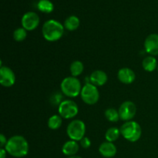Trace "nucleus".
Here are the masks:
<instances>
[{
  "instance_id": "obj_1",
  "label": "nucleus",
  "mask_w": 158,
  "mask_h": 158,
  "mask_svg": "<svg viewBox=\"0 0 158 158\" xmlns=\"http://www.w3.org/2000/svg\"><path fill=\"white\" fill-rule=\"evenodd\" d=\"M5 149L14 157H23L29 152V143L24 137L15 135L8 140Z\"/></svg>"
},
{
  "instance_id": "obj_2",
  "label": "nucleus",
  "mask_w": 158,
  "mask_h": 158,
  "mask_svg": "<svg viewBox=\"0 0 158 158\" xmlns=\"http://www.w3.org/2000/svg\"><path fill=\"white\" fill-rule=\"evenodd\" d=\"M42 32L45 40L49 42H56L63 36L64 27L60 22L49 19L43 24Z\"/></svg>"
},
{
  "instance_id": "obj_3",
  "label": "nucleus",
  "mask_w": 158,
  "mask_h": 158,
  "mask_svg": "<svg viewBox=\"0 0 158 158\" xmlns=\"http://www.w3.org/2000/svg\"><path fill=\"white\" fill-rule=\"evenodd\" d=\"M120 134L130 142H136L140 138L142 129L140 125L135 121H127L120 128Z\"/></svg>"
},
{
  "instance_id": "obj_4",
  "label": "nucleus",
  "mask_w": 158,
  "mask_h": 158,
  "mask_svg": "<svg viewBox=\"0 0 158 158\" xmlns=\"http://www.w3.org/2000/svg\"><path fill=\"white\" fill-rule=\"evenodd\" d=\"M60 88L63 94L68 97H77L82 90L81 83L77 77H68L63 79Z\"/></svg>"
},
{
  "instance_id": "obj_5",
  "label": "nucleus",
  "mask_w": 158,
  "mask_h": 158,
  "mask_svg": "<svg viewBox=\"0 0 158 158\" xmlns=\"http://www.w3.org/2000/svg\"><path fill=\"white\" fill-rule=\"evenodd\" d=\"M67 135L71 140L80 141L86 134V125L80 120H74L69 123L66 128Z\"/></svg>"
},
{
  "instance_id": "obj_6",
  "label": "nucleus",
  "mask_w": 158,
  "mask_h": 158,
  "mask_svg": "<svg viewBox=\"0 0 158 158\" xmlns=\"http://www.w3.org/2000/svg\"><path fill=\"white\" fill-rule=\"evenodd\" d=\"M80 96L83 101L88 105L96 104L100 99V93L97 86L90 83H86L82 87Z\"/></svg>"
},
{
  "instance_id": "obj_7",
  "label": "nucleus",
  "mask_w": 158,
  "mask_h": 158,
  "mask_svg": "<svg viewBox=\"0 0 158 158\" xmlns=\"http://www.w3.org/2000/svg\"><path fill=\"white\" fill-rule=\"evenodd\" d=\"M59 114L64 119H72L78 114L79 108L73 100H66L59 105Z\"/></svg>"
},
{
  "instance_id": "obj_8",
  "label": "nucleus",
  "mask_w": 158,
  "mask_h": 158,
  "mask_svg": "<svg viewBox=\"0 0 158 158\" xmlns=\"http://www.w3.org/2000/svg\"><path fill=\"white\" fill-rule=\"evenodd\" d=\"M120 119L124 121H131L136 115L137 106L132 101H125L120 105L118 110Z\"/></svg>"
},
{
  "instance_id": "obj_9",
  "label": "nucleus",
  "mask_w": 158,
  "mask_h": 158,
  "mask_svg": "<svg viewBox=\"0 0 158 158\" xmlns=\"http://www.w3.org/2000/svg\"><path fill=\"white\" fill-rule=\"evenodd\" d=\"M22 26L26 31H32L40 24L39 15L34 12H28L22 18Z\"/></svg>"
},
{
  "instance_id": "obj_10",
  "label": "nucleus",
  "mask_w": 158,
  "mask_h": 158,
  "mask_svg": "<svg viewBox=\"0 0 158 158\" xmlns=\"http://www.w3.org/2000/svg\"><path fill=\"white\" fill-rule=\"evenodd\" d=\"M15 83V75L8 66H1L0 68V83L5 87H11Z\"/></svg>"
},
{
  "instance_id": "obj_11",
  "label": "nucleus",
  "mask_w": 158,
  "mask_h": 158,
  "mask_svg": "<svg viewBox=\"0 0 158 158\" xmlns=\"http://www.w3.org/2000/svg\"><path fill=\"white\" fill-rule=\"evenodd\" d=\"M144 48L151 56H158V34L152 33L147 37L144 41Z\"/></svg>"
},
{
  "instance_id": "obj_12",
  "label": "nucleus",
  "mask_w": 158,
  "mask_h": 158,
  "mask_svg": "<svg viewBox=\"0 0 158 158\" xmlns=\"http://www.w3.org/2000/svg\"><path fill=\"white\" fill-rule=\"evenodd\" d=\"M117 77L121 83H124V84H131L135 80L136 75L135 73L131 69L127 67H123L118 71Z\"/></svg>"
},
{
  "instance_id": "obj_13",
  "label": "nucleus",
  "mask_w": 158,
  "mask_h": 158,
  "mask_svg": "<svg viewBox=\"0 0 158 158\" xmlns=\"http://www.w3.org/2000/svg\"><path fill=\"white\" fill-rule=\"evenodd\" d=\"M117 148L114 143L109 141H105L100 144L99 148V152L103 157L110 158L114 157L117 154Z\"/></svg>"
},
{
  "instance_id": "obj_14",
  "label": "nucleus",
  "mask_w": 158,
  "mask_h": 158,
  "mask_svg": "<svg viewBox=\"0 0 158 158\" xmlns=\"http://www.w3.org/2000/svg\"><path fill=\"white\" fill-rule=\"evenodd\" d=\"M108 80L107 75L103 70H95L89 77L90 83L96 86H102L106 83Z\"/></svg>"
},
{
  "instance_id": "obj_15",
  "label": "nucleus",
  "mask_w": 158,
  "mask_h": 158,
  "mask_svg": "<svg viewBox=\"0 0 158 158\" xmlns=\"http://www.w3.org/2000/svg\"><path fill=\"white\" fill-rule=\"evenodd\" d=\"M79 146L78 143L75 140H68L66 143L63 144V148H62V151L65 155L68 156V157H71V156L76 155L79 151Z\"/></svg>"
},
{
  "instance_id": "obj_16",
  "label": "nucleus",
  "mask_w": 158,
  "mask_h": 158,
  "mask_svg": "<svg viewBox=\"0 0 158 158\" xmlns=\"http://www.w3.org/2000/svg\"><path fill=\"white\" fill-rule=\"evenodd\" d=\"M157 60L153 56H148L145 57L142 62V66H143V69L148 72L154 71L156 69H157Z\"/></svg>"
},
{
  "instance_id": "obj_17",
  "label": "nucleus",
  "mask_w": 158,
  "mask_h": 158,
  "mask_svg": "<svg viewBox=\"0 0 158 158\" xmlns=\"http://www.w3.org/2000/svg\"><path fill=\"white\" fill-rule=\"evenodd\" d=\"M80 19L76 15H70L64 22L65 28L69 31H74L77 29L80 26Z\"/></svg>"
},
{
  "instance_id": "obj_18",
  "label": "nucleus",
  "mask_w": 158,
  "mask_h": 158,
  "mask_svg": "<svg viewBox=\"0 0 158 158\" xmlns=\"http://www.w3.org/2000/svg\"><path fill=\"white\" fill-rule=\"evenodd\" d=\"M63 117L60 115H52L48 120V127L51 130H58L63 123Z\"/></svg>"
},
{
  "instance_id": "obj_19",
  "label": "nucleus",
  "mask_w": 158,
  "mask_h": 158,
  "mask_svg": "<svg viewBox=\"0 0 158 158\" xmlns=\"http://www.w3.org/2000/svg\"><path fill=\"white\" fill-rule=\"evenodd\" d=\"M84 69V66L83 63L79 60L73 61L70 65V73L72 74V77H77L78 76L81 75Z\"/></svg>"
},
{
  "instance_id": "obj_20",
  "label": "nucleus",
  "mask_w": 158,
  "mask_h": 158,
  "mask_svg": "<svg viewBox=\"0 0 158 158\" xmlns=\"http://www.w3.org/2000/svg\"><path fill=\"white\" fill-rule=\"evenodd\" d=\"M37 8L41 12L45 13H50L53 11L54 6L49 0H40L37 4Z\"/></svg>"
},
{
  "instance_id": "obj_21",
  "label": "nucleus",
  "mask_w": 158,
  "mask_h": 158,
  "mask_svg": "<svg viewBox=\"0 0 158 158\" xmlns=\"http://www.w3.org/2000/svg\"><path fill=\"white\" fill-rule=\"evenodd\" d=\"M120 131L117 127H110L106 131L105 134V138L106 141L114 142L119 138L120 135Z\"/></svg>"
},
{
  "instance_id": "obj_22",
  "label": "nucleus",
  "mask_w": 158,
  "mask_h": 158,
  "mask_svg": "<svg viewBox=\"0 0 158 158\" xmlns=\"http://www.w3.org/2000/svg\"><path fill=\"white\" fill-rule=\"evenodd\" d=\"M105 117L109 120L110 122L115 123L120 120V115H119L118 110L114 108H108L105 111Z\"/></svg>"
},
{
  "instance_id": "obj_23",
  "label": "nucleus",
  "mask_w": 158,
  "mask_h": 158,
  "mask_svg": "<svg viewBox=\"0 0 158 158\" xmlns=\"http://www.w3.org/2000/svg\"><path fill=\"white\" fill-rule=\"evenodd\" d=\"M27 32L24 28H18L13 32V38L16 42H22L26 38Z\"/></svg>"
},
{
  "instance_id": "obj_24",
  "label": "nucleus",
  "mask_w": 158,
  "mask_h": 158,
  "mask_svg": "<svg viewBox=\"0 0 158 158\" xmlns=\"http://www.w3.org/2000/svg\"><path fill=\"white\" fill-rule=\"evenodd\" d=\"M80 146L84 149H87L91 146V141L88 137H84L80 140Z\"/></svg>"
},
{
  "instance_id": "obj_25",
  "label": "nucleus",
  "mask_w": 158,
  "mask_h": 158,
  "mask_svg": "<svg viewBox=\"0 0 158 158\" xmlns=\"http://www.w3.org/2000/svg\"><path fill=\"white\" fill-rule=\"evenodd\" d=\"M8 140L6 139V137H5L4 134H0V146L2 148H3L4 147H6V143H7Z\"/></svg>"
},
{
  "instance_id": "obj_26",
  "label": "nucleus",
  "mask_w": 158,
  "mask_h": 158,
  "mask_svg": "<svg viewBox=\"0 0 158 158\" xmlns=\"http://www.w3.org/2000/svg\"><path fill=\"white\" fill-rule=\"evenodd\" d=\"M6 153L7 151L4 148H1L0 150V158H6Z\"/></svg>"
},
{
  "instance_id": "obj_27",
  "label": "nucleus",
  "mask_w": 158,
  "mask_h": 158,
  "mask_svg": "<svg viewBox=\"0 0 158 158\" xmlns=\"http://www.w3.org/2000/svg\"><path fill=\"white\" fill-rule=\"evenodd\" d=\"M67 158H82V157H80V156L74 155V156H71V157H67Z\"/></svg>"
},
{
  "instance_id": "obj_28",
  "label": "nucleus",
  "mask_w": 158,
  "mask_h": 158,
  "mask_svg": "<svg viewBox=\"0 0 158 158\" xmlns=\"http://www.w3.org/2000/svg\"><path fill=\"white\" fill-rule=\"evenodd\" d=\"M157 71H158V66H157Z\"/></svg>"
}]
</instances>
